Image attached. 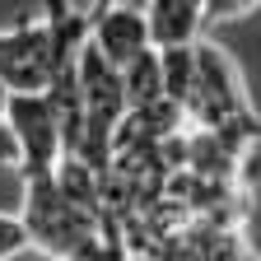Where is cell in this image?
<instances>
[{
    "label": "cell",
    "instance_id": "obj_1",
    "mask_svg": "<svg viewBox=\"0 0 261 261\" xmlns=\"http://www.w3.org/2000/svg\"><path fill=\"white\" fill-rule=\"evenodd\" d=\"M19 224L28 233V247H42L56 261L80 256L98 238V215L84 210L80 201H70L56 177L23 182V215H19Z\"/></svg>",
    "mask_w": 261,
    "mask_h": 261
},
{
    "label": "cell",
    "instance_id": "obj_2",
    "mask_svg": "<svg viewBox=\"0 0 261 261\" xmlns=\"http://www.w3.org/2000/svg\"><path fill=\"white\" fill-rule=\"evenodd\" d=\"M5 130L23 182H47L65 163V108L56 93H14L5 108Z\"/></svg>",
    "mask_w": 261,
    "mask_h": 261
},
{
    "label": "cell",
    "instance_id": "obj_3",
    "mask_svg": "<svg viewBox=\"0 0 261 261\" xmlns=\"http://www.w3.org/2000/svg\"><path fill=\"white\" fill-rule=\"evenodd\" d=\"M187 108H196L210 130L219 136H252V103H247V89L233 56L224 47H215L210 38L196 47V75H191V93H187Z\"/></svg>",
    "mask_w": 261,
    "mask_h": 261
},
{
    "label": "cell",
    "instance_id": "obj_4",
    "mask_svg": "<svg viewBox=\"0 0 261 261\" xmlns=\"http://www.w3.org/2000/svg\"><path fill=\"white\" fill-rule=\"evenodd\" d=\"M0 84L10 93H47L56 84V47L42 10L28 23L0 28Z\"/></svg>",
    "mask_w": 261,
    "mask_h": 261
},
{
    "label": "cell",
    "instance_id": "obj_5",
    "mask_svg": "<svg viewBox=\"0 0 261 261\" xmlns=\"http://www.w3.org/2000/svg\"><path fill=\"white\" fill-rule=\"evenodd\" d=\"M89 47L103 56L117 75L126 65H136L145 51H154L149 47V28H145V5H93Z\"/></svg>",
    "mask_w": 261,
    "mask_h": 261
},
{
    "label": "cell",
    "instance_id": "obj_6",
    "mask_svg": "<svg viewBox=\"0 0 261 261\" xmlns=\"http://www.w3.org/2000/svg\"><path fill=\"white\" fill-rule=\"evenodd\" d=\"M145 28L154 51H196L205 42V5L154 0V5H145Z\"/></svg>",
    "mask_w": 261,
    "mask_h": 261
},
{
    "label": "cell",
    "instance_id": "obj_7",
    "mask_svg": "<svg viewBox=\"0 0 261 261\" xmlns=\"http://www.w3.org/2000/svg\"><path fill=\"white\" fill-rule=\"evenodd\" d=\"M23 252H28V233H23L19 215L0 210V261H14V256H23Z\"/></svg>",
    "mask_w": 261,
    "mask_h": 261
},
{
    "label": "cell",
    "instance_id": "obj_8",
    "mask_svg": "<svg viewBox=\"0 0 261 261\" xmlns=\"http://www.w3.org/2000/svg\"><path fill=\"white\" fill-rule=\"evenodd\" d=\"M10 98H14V93H10L5 84H0V121H5V108H10Z\"/></svg>",
    "mask_w": 261,
    "mask_h": 261
},
{
    "label": "cell",
    "instance_id": "obj_9",
    "mask_svg": "<svg viewBox=\"0 0 261 261\" xmlns=\"http://www.w3.org/2000/svg\"><path fill=\"white\" fill-rule=\"evenodd\" d=\"M252 140H261V117H256V121H252Z\"/></svg>",
    "mask_w": 261,
    "mask_h": 261
},
{
    "label": "cell",
    "instance_id": "obj_10",
    "mask_svg": "<svg viewBox=\"0 0 261 261\" xmlns=\"http://www.w3.org/2000/svg\"><path fill=\"white\" fill-rule=\"evenodd\" d=\"M247 261H261V256H256V252H247Z\"/></svg>",
    "mask_w": 261,
    "mask_h": 261
}]
</instances>
